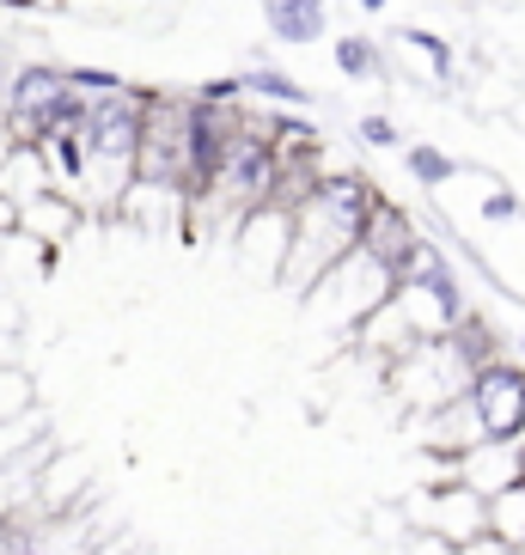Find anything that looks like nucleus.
<instances>
[{"instance_id": "obj_1", "label": "nucleus", "mask_w": 525, "mask_h": 555, "mask_svg": "<svg viewBox=\"0 0 525 555\" xmlns=\"http://www.w3.org/2000/svg\"><path fill=\"white\" fill-rule=\"evenodd\" d=\"M373 196H379L373 178L348 171V178L318 183L312 196L299 202L294 232H287V257H281V275H276V281H287V294H306L330 262L355 250V232H361V214Z\"/></svg>"}, {"instance_id": "obj_2", "label": "nucleus", "mask_w": 525, "mask_h": 555, "mask_svg": "<svg viewBox=\"0 0 525 555\" xmlns=\"http://www.w3.org/2000/svg\"><path fill=\"white\" fill-rule=\"evenodd\" d=\"M135 183H165L178 196L196 190L190 99H178V92H148V104H141V134H135Z\"/></svg>"}, {"instance_id": "obj_3", "label": "nucleus", "mask_w": 525, "mask_h": 555, "mask_svg": "<svg viewBox=\"0 0 525 555\" xmlns=\"http://www.w3.org/2000/svg\"><path fill=\"white\" fill-rule=\"evenodd\" d=\"M385 294H392V269L355 245L348 257L330 262V269H324V275H318L299 299H306V311H312V318H324L330 336H355V324H361V318H367V311H373Z\"/></svg>"}, {"instance_id": "obj_4", "label": "nucleus", "mask_w": 525, "mask_h": 555, "mask_svg": "<svg viewBox=\"0 0 525 555\" xmlns=\"http://www.w3.org/2000/svg\"><path fill=\"white\" fill-rule=\"evenodd\" d=\"M464 397L476 403V422L489 440H520L525 434V366L508 354H495L489 366H476L464 378Z\"/></svg>"}, {"instance_id": "obj_5", "label": "nucleus", "mask_w": 525, "mask_h": 555, "mask_svg": "<svg viewBox=\"0 0 525 555\" xmlns=\"http://www.w3.org/2000/svg\"><path fill=\"white\" fill-rule=\"evenodd\" d=\"M404 519L422 525V531H440V538L464 543L483 531V494L464 489V482H422V489L404 501Z\"/></svg>"}, {"instance_id": "obj_6", "label": "nucleus", "mask_w": 525, "mask_h": 555, "mask_svg": "<svg viewBox=\"0 0 525 555\" xmlns=\"http://www.w3.org/2000/svg\"><path fill=\"white\" fill-rule=\"evenodd\" d=\"M287 232H294V214L276 208V202H257L245 208V220L232 227V245H239V262L251 275L276 281L281 275V257H287Z\"/></svg>"}, {"instance_id": "obj_7", "label": "nucleus", "mask_w": 525, "mask_h": 555, "mask_svg": "<svg viewBox=\"0 0 525 555\" xmlns=\"http://www.w3.org/2000/svg\"><path fill=\"white\" fill-rule=\"evenodd\" d=\"M476 440H489L483 434V422H476V403L471 397H440L434 409H422L415 415V452H434V457H459L471 452Z\"/></svg>"}, {"instance_id": "obj_8", "label": "nucleus", "mask_w": 525, "mask_h": 555, "mask_svg": "<svg viewBox=\"0 0 525 555\" xmlns=\"http://www.w3.org/2000/svg\"><path fill=\"white\" fill-rule=\"evenodd\" d=\"M422 238V227H415L410 214L397 208V202H385V196H373L367 202V214H361V232H355V245L367 250V257H379L385 269H397V257Z\"/></svg>"}, {"instance_id": "obj_9", "label": "nucleus", "mask_w": 525, "mask_h": 555, "mask_svg": "<svg viewBox=\"0 0 525 555\" xmlns=\"http://www.w3.org/2000/svg\"><path fill=\"white\" fill-rule=\"evenodd\" d=\"M459 482L489 501L495 489L520 482V446L513 440H476L471 452H459Z\"/></svg>"}, {"instance_id": "obj_10", "label": "nucleus", "mask_w": 525, "mask_h": 555, "mask_svg": "<svg viewBox=\"0 0 525 555\" xmlns=\"http://www.w3.org/2000/svg\"><path fill=\"white\" fill-rule=\"evenodd\" d=\"M80 227V202H67L62 190H43V196L18 202V227L25 238H37V245H62L67 232Z\"/></svg>"}, {"instance_id": "obj_11", "label": "nucleus", "mask_w": 525, "mask_h": 555, "mask_svg": "<svg viewBox=\"0 0 525 555\" xmlns=\"http://www.w3.org/2000/svg\"><path fill=\"white\" fill-rule=\"evenodd\" d=\"M262 18L281 43H312L324 37V0H262Z\"/></svg>"}, {"instance_id": "obj_12", "label": "nucleus", "mask_w": 525, "mask_h": 555, "mask_svg": "<svg viewBox=\"0 0 525 555\" xmlns=\"http://www.w3.org/2000/svg\"><path fill=\"white\" fill-rule=\"evenodd\" d=\"M43 190H55V183H50V165H43L37 147H13L0 159V196L31 202V196H43Z\"/></svg>"}, {"instance_id": "obj_13", "label": "nucleus", "mask_w": 525, "mask_h": 555, "mask_svg": "<svg viewBox=\"0 0 525 555\" xmlns=\"http://www.w3.org/2000/svg\"><path fill=\"white\" fill-rule=\"evenodd\" d=\"M483 531H495V538H508V543H525V476L483 501Z\"/></svg>"}, {"instance_id": "obj_14", "label": "nucleus", "mask_w": 525, "mask_h": 555, "mask_svg": "<svg viewBox=\"0 0 525 555\" xmlns=\"http://www.w3.org/2000/svg\"><path fill=\"white\" fill-rule=\"evenodd\" d=\"M404 165H410V183H422V190H440V183L459 178V159H452V153H440L434 141H415V147L404 153Z\"/></svg>"}, {"instance_id": "obj_15", "label": "nucleus", "mask_w": 525, "mask_h": 555, "mask_svg": "<svg viewBox=\"0 0 525 555\" xmlns=\"http://www.w3.org/2000/svg\"><path fill=\"white\" fill-rule=\"evenodd\" d=\"M239 86H245L251 99H269V104H306V86H294L281 67H251Z\"/></svg>"}, {"instance_id": "obj_16", "label": "nucleus", "mask_w": 525, "mask_h": 555, "mask_svg": "<svg viewBox=\"0 0 525 555\" xmlns=\"http://www.w3.org/2000/svg\"><path fill=\"white\" fill-rule=\"evenodd\" d=\"M336 67H343L348 80H385V62H379V50L367 37H343L336 43Z\"/></svg>"}, {"instance_id": "obj_17", "label": "nucleus", "mask_w": 525, "mask_h": 555, "mask_svg": "<svg viewBox=\"0 0 525 555\" xmlns=\"http://www.w3.org/2000/svg\"><path fill=\"white\" fill-rule=\"evenodd\" d=\"M31 403V378L18 373V366H0V422H13V415H25Z\"/></svg>"}, {"instance_id": "obj_18", "label": "nucleus", "mask_w": 525, "mask_h": 555, "mask_svg": "<svg viewBox=\"0 0 525 555\" xmlns=\"http://www.w3.org/2000/svg\"><path fill=\"white\" fill-rule=\"evenodd\" d=\"M31 434H43V415H37V409H25V415H13V422H0V464L31 440Z\"/></svg>"}, {"instance_id": "obj_19", "label": "nucleus", "mask_w": 525, "mask_h": 555, "mask_svg": "<svg viewBox=\"0 0 525 555\" xmlns=\"http://www.w3.org/2000/svg\"><path fill=\"white\" fill-rule=\"evenodd\" d=\"M459 543L440 538V531H422V525H410V538H404V555H452Z\"/></svg>"}, {"instance_id": "obj_20", "label": "nucleus", "mask_w": 525, "mask_h": 555, "mask_svg": "<svg viewBox=\"0 0 525 555\" xmlns=\"http://www.w3.org/2000/svg\"><path fill=\"white\" fill-rule=\"evenodd\" d=\"M452 555H525L520 543H508V538H495V531H476V538H464Z\"/></svg>"}, {"instance_id": "obj_21", "label": "nucleus", "mask_w": 525, "mask_h": 555, "mask_svg": "<svg viewBox=\"0 0 525 555\" xmlns=\"http://www.w3.org/2000/svg\"><path fill=\"white\" fill-rule=\"evenodd\" d=\"M361 147H397V122L392 116H361Z\"/></svg>"}, {"instance_id": "obj_22", "label": "nucleus", "mask_w": 525, "mask_h": 555, "mask_svg": "<svg viewBox=\"0 0 525 555\" xmlns=\"http://www.w3.org/2000/svg\"><path fill=\"white\" fill-rule=\"evenodd\" d=\"M483 214H489V220H513V214H520V202H513V196H501V190H495V196L483 202Z\"/></svg>"}, {"instance_id": "obj_23", "label": "nucleus", "mask_w": 525, "mask_h": 555, "mask_svg": "<svg viewBox=\"0 0 525 555\" xmlns=\"http://www.w3.org/2000/svg\"><path fill=\"white\" fill-rule=\"evenodd\" d=\"M13 227H18V202L0 196V232H13Z\"/></svg>"}, {"instance_id": "obj_24", "label": "nucleus", "mask_w": 525, "mask_h": 555, "mask_svg": "<svg viewBox=\"0 0 525 555\" xmlns=\"http://www.w3.org/2000/svg\"><path fill=\"white\" fill-rule=\"evenodd\" d=\"M0 366H13V330H0Z\"/></svg>"}, {"instance_id": "obj_25", "label": "nucleus", "mask_w": 525, "mask_h": 555, "mask_svg": "<svg viewBox=\"0 0 525 555\" xmlns=\"http://www.w3.org/2000/svg\"><path fill=\"white\" fill-rule=\"evenodd\" d=\"M7 153H13V134H7V116H0V159H7Z\"/></svg>"}, {"instance_id": "obj_26", "label": "nucleus", "mask_w": 525, "mask_h": 555, "mask_svg": "<svg viewBox=\"0 0 525 555\" xmlns=\"http://www.w3.org/2000/svg\"><path fill=\"white\" fill-rule=\"evenodd\" d=\"M513 446H520V476H525V434H520V440H513Z\"/></svg>"}, {"instance_id": "obj_27", "label": "nucleus", "mask_w": 525, "mask_h": 555, "mask_svg": "<svg viewBox=\"0 0 525 555\" xmlns=\"http://www.w3.org/2000/svg\"><path fill=\"white\" fill-rule=\"evenodd\" d=\"M361 7H373V13H379V7H385V0H361Z\"/></svg>"}, {"instance_id": "obj_28", "label": "nucleus", "mask_w": 525, "mask_h": 555, "mask_svg": "<svg viewBox=\"0 0 525 555\" xmlns=\"http://www.w3.org/2000/svg\"><path fill=\"white\" fill-rule=\"evenodd\" d=\"M520 360H525V336H520Z\"/></svg>"}]
</instances>
